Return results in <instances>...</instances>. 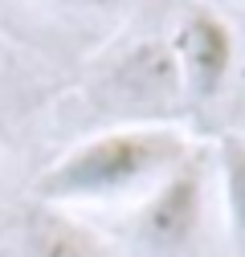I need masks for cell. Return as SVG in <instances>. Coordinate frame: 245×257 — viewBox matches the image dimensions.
Here are the masks:
<instances>
[{"label":"cell","mask_w":245,"mask_h":257,"mask_svg":"<svg viewBox=\"0 0 245 257\" xmlns=\"http://www.w3.org/2000/svg\"><path fill=\"white\" fill-rule=\"evenodd\" d=\"M17 257H110V249L70 212L33 204L21 224Z\"/></svg>","instance_id":"5"},{"label":"cell","mask_w":245,"mask_h":257,"mask_svg":"<svg viewBox=\"0 0 245 257\" xmlns=\"http://www.w3.org/2000/svg\"><path fill=\"white\" fill-rule=\"evenodd\" d=\"M192 155L172 122L160 126H110L70 147L37 180V204L74 208V204H122L143 200L160 180H168Z\"/></svg>","instance_id":"1"},{"label":"cell","mask_w":245,"mask_h":257,"mask_svg":"<svg viewBox=\"0 0 245 257\" xmlns=\"http://www.w3.org/2000/svg\"><path fill=\"white\" fill-rule=\"evenodd\" d=\"M208 192H212L208 155L192 151L168 180H160L135 204L131 220H127L135 249L147 257H184L204 229Z\"/></svg>","instance_id":"3"},{"label":"cell","mask_w":245,"mask_h":257,"mask_svg":"<svg viewBox=\"0 0 245 257\" xmlns=\"http://www.w3.org/2000/svg\"><path fill=\"white\" fill-rule=\"evenodd\" d=\"M94 106L122 118L118 126H160L184 110L180 74L168 41H135L94 78Z\"/></svg>","instance_id":"2"},{"label":"cell","mask_w":245,"mask_h":257,"mask_svg":"<svg viewBox=\"0 0 245 257\" xmlns=\"http://www.w3.org/2000/svg\"><path fill=\"white\" fill-rule=\"evenodd\" d=\"M172 57L180 74L184 106L196 118H204L212 106L225 98L233 66H237V37L233 25L208 5H192L180 13V25L172 33Z\"/></svg>","instance_id":"4"}]
</instances>
